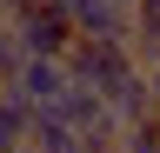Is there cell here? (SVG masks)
Listing matches in <instances>:
<instances>
[{"label":"cell","mask_w":160,"mask_h":153,"mask_svg":"<svg viewBox=\"0 0 160 153\" xmlns=\"http://www.w3.org/2000/svg\"><path fill=\"white\" fill-rule=\"evenodd\" d=\"M113 153H160V127H153V120L120 127V146H113Z\"/></svg>","instance_id":"cell-10"},{"label":"cell","mask_w":160,"mask_h":153,"mask_svg":"<svg viewBox=\"0 0 160 153\" xmlns=\"http://www.w3.org/2000/svg\"><path fill=\"white\" fill-rule=\"evenodd\" d=\"M27 120L33 113L13 100V93H0V153H13V146H27Z\"/></svg>","instance_id":"cell-9"},{"label":"cell","mask_w":160,"mask_h":153,"mask_svg":"<svg viewBox=\"0 0 160 153\" xmlns=\"http://www.w3.org/2000/svg\"><path fill=\"white\" fill-rule=\"evenodd\" d=\"M73 20V40H127V7L120 0H60Z\"/></svg>","instance_id":"cell-5"},{"label":"cell","mask_w":160,"mask_h":153,"mask_svg":"<svg viewBox=\"0 0 160 153\" xmlns=\"http://www.w3.org/2000/svg\"><path fill=\"white\" fill-rule=\"evenodd\" d=\"M53 113H60V120L80 133V153H113V146H120V120L107 113V100H100V93H87V87H67Z\"/></svg>","instance_id":"cell-3"},{"label":"cell","mask_w":160,"mask_h":153,"mask_svg":"<svg viewBox=\"0 0 160 153\" xmlns=\"http://www.w3.org/2000/svg\"><path fill=\"white\" fill-rule=\"evenodd\" d=\"M13 67H20V47H13V33L0 27V93H7V80H13Z\"/></svg>","instance_id":"cell-11"},{"label":"cell","mask_w":160,"mask_h":153,"mask_svg":"<svg viewBox=\"0 0 160 153\" xmlns=\"http://www.w3.org/2000/svg\"><path fill=\"white\" fill-rule=\"evenodd\" d=\"M27 146L33 153H80V133L60 120V113H33L27 120Z\"/></svg>","instance_id":"cell-8"},{"label":"cell","mask_w":160,"mask_h":153,"mask_svg":"<svg viewBox=\"0 0 160 153\" xmlns=\"http://www.w3.org/2000/svg\"><path fill=\"white\" fill-rule=\"evenodd\" d=\"M67 87H73V80H67V67H60V60H20L13 80H7V93H13L27 113H53Z\"/></svg>","instance_id":"cell-4"},{"label":"cell","mask_w":160,"mask_h":153,"mask_svg":"<svg viewBox=\"0 0 160 153\" xmlns=\"http://www.w3.org/2000/svg\"><path fill=\"white\" fill-rule=\"evenodd\" d=\"M13 153H33V146H13Z\"/></svg>","instance_id":"cell-13"},{"label":"cell","mask_w":160,"mask_h":153,"mask_svg":"<svg viewBox=\"0 0 160 153\" xmlns=\"http://www.w3.org/2000/svg\"><path fill=\"white\" fill-rule=\"evenodd\" d=\"M27 7H33V0H0V27H7L13 13H27Z\"/></svg>","instance_id":"cell-12"},{"label":"cell","mask_w":160,"mask_h":153,"mask_svg":"<svg viewBox=\"0 0 160 153\" xmlns=\"http://www.w3.org/2000/svg\"><path fill=\"white\" fill-rule=\"evenodd\" d=\"M7 33H13L20 60H60V53L73 47V20H67L60 0H33L27 13H13V20H7Z\"/></svg>","instance_id":"cell-2"},{"label":"cell","mask_w":160,"mask_h":153,"mask_svg":"<svg viewBox=\"0 0 160 153\" xmlns=\"http://www.w3.org/2000/svg\"><path fill=\"white\" fill-rule=\"evenodd\" d=\"M127 47L140 67H160V0H133L127 7Z\"/></svg>","instance_id":"cell-6"},{"label":"cell","mask_w":160,"mask_h":153,"mask_svg":"<svg viewBox=\"0 0 160 153\" xmlns=\"http://www.w3.org/2000/svg\"><path fill=\"white\" fill-rule=\"evenodd\" d=\"M107 113H113L120 127H133V120H147V113H153V93H147V67H133L127 80H120V87L107 93Z\"/></svg>","instance_id":"cell-7"},{"label":"cell","mask_w":160,"mask_h":153,"mask_svg":"<svg viewBox=\"0 0 160 153\" xmlns=\"http://www.w3.org/2000/svg\"><path fill=\"white\" fill-rule=\"evenodd\" d=\"M60 67H67V80H73V87H87V93H100V100H107V93L127 80L140 60H133V47H127V40H73L67 53H60Z\"/></svg>","instance_id":"cell-1"}]
</instances>
